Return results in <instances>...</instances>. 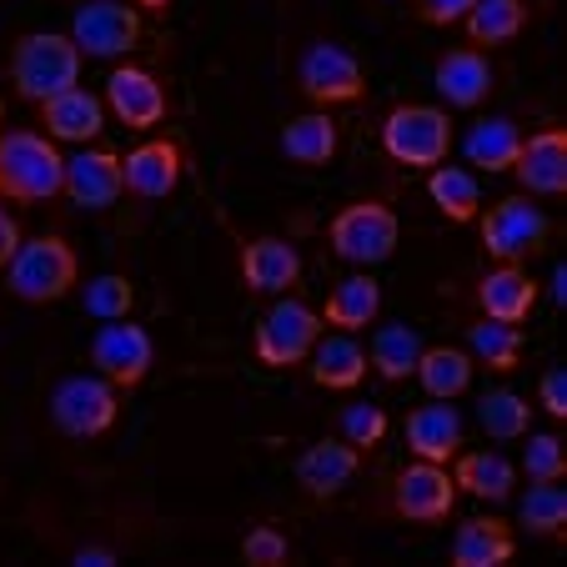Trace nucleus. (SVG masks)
<instances>
[{
    "instance_id": "nucleus-44",
    "label": "nucleus",
    "mask_w": 567,
    "mask_h": 567,
    "mask_svg": "<svg viewBox=\"0 0 567 567\" xmlns=\"http://www.w3.org/2000/svg\"><path fill=\"white\" fill-rule=\"evenodd\" d=\"M136 6H141V11H151V16H166V11H172V0H136Z\"/></svg>"
},
{
    "instance_id": "nucleus-23",
    "label": "nucleus",
    "mask_w": 567,
    "mask_h": 567,
    "mask_svg": "<svg viewBox=\"0 0 567 567\" xmlns=\"http://www.w3.org/2000/svg\"><path fill=\"white\" fill-rule=\"evenodd\" d=\"M477 307L487 311L493 321H527L537 307V281L527 277L523 267H513V261H497V271H487V277L477 281Z\"/></svg>"
},
{
    "instance_id": "nucleus-35",
    "label": "nucleus",
    "mask_w": 567,
    "mask_h": 567,
    "mask_svg": "<svg viewBox=\"0 0 567 567\" xmlns=\"http://www.w3.org/2000/svg\"><path fill=\"white\" fill-rule=\"evenodd\" d=\"M523 533L533 537H563L567 533V493L557 482H533L523 493Z\"/></svg>"
},
{
    "instance_id": "nucleus-24",
    "label": "nucleus",
    "mask_w": 567,
    "mask_h": 567,
    "mask_svg": "<svg viewBox=\"0 0 567 567\" xmlns=\"http://www.w3.org/2000/svg\"><path fill=\"white\" fill-rule=\"evenodd\" d=\"M517 537L503 517H472L452 533V567H503L513 563Z\"/></svg>"
},
{
    "instance_id": "nucleus-17",
    "label": "nucleus",
    "mask_w": 567,
    "mask_h": 567,
    "mask_svg": "<svg viewBox=\"0 0 567 567\" xmlns=\"http://www.w3.org/2000/svg\"><path fill=\"white\" fill-rule=\"evenodd\" d=\"M241 281L257 297H287L301 281V251L281 236H257L241 247Z\"/></svg>"
},
{
    "instance_id": "nucleus-39",
    "label": "nucleus",
    "mask_w": 567,
    "mask_h": 567,
    "mask_svg": "<svg viewBox=\"0 0 567 567\" xmlns=\"http://www.w3.org/2000/svg\"><path fill=\"white\" fill-rule=\"evenodd\" d=\"M287 553H291L287 537H281L277 527H267V523L251 527L247 543H241V557H247L251 567H281V563H287Z\"/></svg>"
},
{
    "instance_id": "nucleus-41",
    "label": "nucleus",
    "mask_w": 567,
    "mask_h": 567,
    "mask_svg": "<svg viewBox=\"0 0 567 567\" xmlns=\"http://www.w3.org/2000/svg\"><path fill=\"white\" fill-rule=\"evenodd\" d=\"M537 402H543L547 417L567 422V377H563V367H547V372L537 377Z\"/></svg>"
},
{
    "instance_id": "nucleus-21",
    "label": "nucleus",
    "mask_w": 567,
    "mask_h": 567,
    "mask_svg": "<svg viewBox=\"0 0 567 567\" xmlns=\"http://www.w3.org/2000/svg\"><path fill=\"white\" fill-rule=\"evenodd\" d=\"M408 447L422 462H452L462 452V417L452 402H422L408 412Z\"/></svg>"
},
{
    "instance_id": "nucleus-10",
    "label": "nucleus",
    "mask_w": 567,
    "mask_h": 567,
    "mask_svg": "<svg viewBox=\"0 0 567 567\" xmlns=\"http://www.w3.org/2000/svg\"><path fill=\"white\" fill-rule=\"evenodd\" d=\"M71 41L91 61H116L141 51V11L126 0H86L71 21Z\"/></svg>"
},
{
    "instance_id": "nucleus-8",
    "label": "nucleus",
    "mask_w": 567,
    "mask_h": 567,
    "mask_svg": "<svg viewBox=\"0 0 567 567\" xmlns=\"http://www.w3.org/2000/svg\"><path fill=\"white\" fill-rule=\"evenodd\" d=\"M121 417V392L106 377H65L51 392V422L65 437H106Z\"/></svg>"
},
{
    "instance_id": "nucleus-37",
    "label": "nucleus",
    "mask_w": 567,
    "mask_h": 567,
    "mask_svg": "<svg viewBox=\"0 0 567 567\" xmlns=\"http://www.w3.org/2000/svg\"><path fill=\"white\" fill-rule=\"evenodd\" d=\"M131 301H136V291H131L126 277H96L86 287V311L101 321H121L131 311Z\"/></svg>"
},
{
    "instance_id": "nucleus-38",
    "label": "nucleus",
    "mask_w": 567,
    "mask_h": 567,
    "mask_svg": "<svg viewBox=\"0 0 567 567\" xmlns=\"http://www.w3.org/2000/svg\"><path fill=\"white\" fill-rule=\"evenodd\" d=\"M342 437L352 442V447L372 452L377 442L386 437V412H382V408H372V402H352V408L342 412Z\"/></svg>"
},
{
    "instance_id": "nucleus-31",
    "label": "nucleus",
    "mask_w": 567,
    "mask_h": 567,
    "mask_svg": "<svg viewBox=\"0 0 567 567\" xmlns=\"http://www.w3.org/2000/svg\"><path fill=\"white\" fill-rule=\"evenodd\" d=\"M517 146H523V131L513 126V121H477V126L462 136V156L472 161V166H482V172H513L517 161Z\"/></svg>"
},
{
    "instance_id": "nucleus-30",
    "label": "nucleus",
    "mask_w": 567,
    "mask_h": 567,
    "mask_svg": "<svg viewBox=\"0 0 567 567\" xmlns=\"http://www.w3.org/2000/svg\"><path fill=\"white\" fill-rule=\"evenodd\" d=\"M462 25H467V41L477 45V51H493V45H507L523 35L527 6L523 0H477Z\"/></svg>"
},
{
    "instance_id": "nucleus-27",
    "label": "nucleus",
    "mask_w": 567,
    "mask_h": 567,
    "mask_svg": "<svg viewBox=\"0 0 567 567\" xmlns=\"http://www.w3.org/2000/svg\"><path fill=\"white\" fill-rule=\"evenodd\" d=\"M472 352H462V347H422L417 357V382L427 396H437V402H452V396H462L472 386Z\"/></svg>"
},
{
    "instance_id": "nucleus-7",
    "label": "nucleus",
    "mask_w": 567,
    "mask_h": 567,
    "mask_svg": "<svg viewBox=\"0 0 567 567\" xmlns=\"http://www.w3.org/2000/svg\"><path fill=\"white\" fill-rule=\"evenodd\" d=\"M327 236H332V251L342 261H352V267H382V261H392L402 226H396V212L386 202H352L332 216Z\"/></svg>"
},
{
    "instance_id": "nucleus-11",
    "label": "nucleus",
    "mask_w": 567,
    "mask_h": 567,
    "mask_svg": "<svg viewBox=\"0 0 567 567\" xmlns=\"http://www.w3.org/2000/svg\"><path fill=\"white\" fill-rule=\"evenodd\" d=\"M91 362H96V372L106 377L116 392H131V386H141L151 377L156 342H151L146 327L121 317V321H106V327L91 337Z\"/></svg>"
},
{
    "instance_id": "nucleus-2",
    "label": "nucleus",
    "mask_w": 567,
    "mask_h": 567,
    "mask_svg": "<svg viewBox=\"0 0 567 567\" xmlns=\"http://www.w3.org/2000/svg\"><path fill=\"white\" fill-rule=\"evenodd\" d=\"M81 61L86 55L75 51L71 35L61 31H31L11 45V86L21 101L45 106L51 96L81 86Z\"/></svg>"
},
{
    "instance_id": "nucleus-26",
    "label": "nucleus",
    "mask_w": 567,
    "mask_h": 567,
    "mask_svg": "<svg viewBox=\"0 0 567 567\" xmlns=\"http://www.w3.org/2000/svg\"><path fill=\"white\" fill-rule=\"evenodd\" d=\"M377 311H382V281L367 277V271H357V277H347V281L332 287L321 321L337 327V332H362V327L377 321Z\"/></svg>"
},
{
    "instance_id": "nucleus-43",
    "label": "nucleus",
    "mask_w": 567,
    "mask_h": 567,
    "mask_svg": "<svg viewBox=\"0 0 567 567\" xmlns=\"http://www.w3.org/2000/svg\"><path fill=\"white\" fill-rule=\"evenodd\" d=\"M75 563H86V567H106V563H116V553H111V547H81V553H75Z\"/></svg>"
},
{
    "instance_id": "nucleus-33",
    "label": "nucleus",
    "mask_w": 567,
    "mask_h": 567,
    "mask_svg": "<svg viewBox=\"0 0 567 567\" xmlns=\"http://www.w3.org/2000/svg\"><path fill=\"white\" fill-rule=\"evenodd\" d=\"M427 192H432L437 212L447 216L452 226L477 221V212H482V192H477V182H472L467 166H432V172H427Z\"/></svg>"
},
{
    "instance_id": "nucleus-3",
    "label": "nucleus",
    "mask_w": 567,
    "mask_h": 567,
    "mask_svg": "<svg viewBox=\"0 0 567 567\" xmlns=\"http://www.w3.org/2000/svg\"><path fill=\"white\" fill-rule=\"evenodd\" d=\"M75 281H81V257L65 236H25L16 247L11 267H6V287L16 301H31V307H51V301L71 297Z\"/></svg>"
},
{
    "instance_id": "nucleus-6",
    "label": "nucleus",
    "mask_w": 567,
    "mask_h": 567,
    "mask_svg": "<svg viewBox=\"0 0 567 567\" xmlns=\"http://www.w3.org/2000/svg\"><path fill=\"white\" fill-rule=\"evenodd\" d=\"M477 216H482V251H487L493 261H513V267H523V261H533V257L547 251L553 221H547V212L537 202L513 196V202H493Z\"/></svg>"
},
{
    "instance_id": "nucleus-22",
    "label": "nucleus",
    "mask_w": 567,
    "mask_h": 567,
    "mask_svg": "<svg viewBox=\"0 0 567 567\" xmlns=\"http://www.w3.org/2000/svg\"><path fill=\"white\" fill-rule=\"evenodd\" d=\"M41 121H45V136L51 141H96L101 131H106V101L96 96V91H61V96H51L41 106Z\"/></svg>"
},
{
    "instance_id": "nucleus-4",
    "label": "nucleus",
    "mask_w": 567,
    "mask_h": 567,
    "mask_svg": "<svg viewBox=\"0 0 567 567\" xmlns=\"http://www.w3.org/2000/svg\"><path fill=\"white\" fill-rule=\"evenodd\" d=\"M382 151L396 161V166H412V172H432L442 166L452 151V121L442 106H396L386 111L382 121Z\"/></svg>"
},
{
    "instance_id": "nucleus-29",
    "label": "nucleus",
    "mask_w": 567,
    "mask_h": 567,
    "mask_svg": "<svg viewBox=\"0 0 567 567\" xmlns=\"http://www.w3.org/2000/svg\"><path fill=\"white\" fill-rule=\"evenodd\" d=\"M417 357H422V337L402 321L392 327H377L372 332V347H367V367H372L382 382H408L417 372Z\"/></svg>"
},
{
    "instance_id": "nucleus-20",
    "label": "nucleus",
    "mask_w": 567,
    "mask_h": 567,
    "mask_svg": "<svg viewBox=\"0 0 567 567\" xmlns=\"http://www.w3.org/2000/svg\"><path fill=\"white\" fill-rule=\"evenodd\" d=\"M301 367H307L311 382L327 386V392H352V386H362V377L372 372V367H367V347L357 342L352 332L317 337V347L307 352Z\"/></svg>"
},
{
    "instance_id": "nucleus-25",
    "label": "nucleus",
    "mask_w": 567,
    "mask_h": 567,
    "mask_svg": "<svg viewBox=\"0 0 567 567\" xmlns=\"http://www.w3.org/2000/svg\"><path fill=\"white\" fill-rule=\"evenodd\" d=\"M337 146H342V131L327 111H307V116L281 126V156L297 166H332Z\"/></svg>"
},
{
    "instance_id": "nucleus-13",
    "label": "nucleus",
    "mask_w": 567,
    "mask_h": 567,
    "mask_svg": "<svg viewBox=\"0 0 567 567\" xmlns=\"http://www.w3.org/2000/svg\"><path fill=\"white\" fill-rule=\"evenodd\" d=\"M106 111L121 121L126 131H151L166 121V91L151 71L141 65H121V71L106 75Z\"/></svg>"
},
{
    "instance_id": "nucleus-1",
    "label": "nucleus",
    "mask_w": 567,
    "mask_h": 567,
    "mask_svg": "<svg viewBox=\"0 0 567 567\" xmlns=\"http://www.w3.org/2000/svg\"><path fill=\"white\" fill-rule=\"evenodd\" d=\"M65 196V156L41 131H0V202L41 206Z\"/></svg>"
},
{
    "instance_id": "nucleus-15",
    "label": "nucleus",
    "mask_w": 567,
    "mask_h": 567,
    "mask_svg": "<svg viewBox=\"0 0 567 567\" xmlns=\"http://www.w3.org/2000/svg\"><path fill=\"white\" fill-rule=\"evenodd\" d=\"M513 176L523 182V192L533 196H567V131L547 126L537 136H527L517 146Z\"/></svg>"
},
{
    "instance_id": "nucleus-9",
    "label": "nucleus",
    "mask_w": 567,
    "mask_h": 567,
    "mask_svg": "<svg viewBox=\"0 0 567 567\" xmlns=\"http://www.w3.org/2000/svg\"><path fill=\"white\" fill-rule=\"evenodd\" d=\"M297 86L317 111L352 106V101L367 96V71L352 51H342V45H332V41H317L297 65Z\"/></svg>"
},
{
    "instance_id": "nucleus-36",
    "label": "nucleus",
    "mask_w": 567,
    "mask_h": 567,
    "mask_svg": "<svg viewBox=\"0 0 567 567\" xmlns=\"http://www.w3.org/2000/svg\"><path fill=\"white\" fill-rule=\"evenodd\" d=\"M523 472L533 482H563L567 477V452H563V437L553 432H537L523 452Z\"/></svg>"
},
{
    "instance_id": "nucleus-5",
    "label": "nucleus",
    "mask_w": 567,
    "mask_h": 567,
    "mask_svg": "<svg viewBox=\"0 0 567 567\" xmlns=\"http://www.w3.org/2000/svg\"><path fill=\"white\" fill-rule=\"evenodd\" d=\"M321 327H327V321H321L307 301L277 297V307L261 311L257 332H251V352H257V362L271 367V372H291V367L307 362V352L317 347Z\"/></svg>"
},
{
    "instance_id": "nucleus-28",
    "label": "nucleus",
    "mask_w": 567,
    "mask_h": 567,
    "mask_svg": "<svg viewBox=\"0 0 567 567\" xmlns=\"http://www.w3.org/2000/svg\"><path fill=\"white\" fill-rule=\"evenodd\" d=\"M513 462L497 457V452H457V472H452V482H457V493H472L482 497V503H507L513 497Z\"/></svg>"
},
{
    "instance_id": "nucleus-18",
    "label": "nucleus",
    "mask_w": 567,
    "mask_h": 567,
    "mask_svg": "<svg viewBox=\"0 0 567 567\" xmlns=\"http://www.w3.org/2000/svg\"><path fill=\"white\" fill-rule=\"evenodd\" d=\"M121 182L141 202H166L182 182V146L176 141H141L131 156H121Z\"/></svg>"
},
{
    "instance_id": "nucleus-14",
    "label": "nucleus",
    "mask_w": 567,
    "mask_h": 567,
    "mask_svg": "<svg viewBox=\"0 0 567 567\" xmlns=\"http://www.w3.org/2000/svg\"><path fill=\"white\" fill-rule=\"evenodd\" d=\"M362 472V447H352L347 437L337 442H311L297 457V482L311 503H332L347 482Z\"/></svg>"
},
{
    "instance_id": "nucleus-42",
    "label": "nucleus",
    "mask_w": 567,
    "mask_h": 567,
    "mask_svg": "<svg viewBox=\"0 0 567 567\" xmlns=\"http://www.w3.org/2000/svg\"><path fill=\"white\" fill-rule=\"evenodd\" d=\"M25 241V231H21V221H16L6 206H0V271L11 267V257H16V247Z\"/></svg>"
},
{
    "instance_id": "nucleus-32",
    "label": "nucleus",
    "mask_w": 567,
    "mask_h": 567,
    "mask_svg": "<svg viewBox=\"0 0 567 567\" xmlns=\"http://www.w3.org/2000/svg\"><path fill=\"white\" fill-rule=\"evenodd\" d=\"M467 352L472 362H482L487 372H517L523 367V332L513 321H472L467 327Z\"/></svg>"
},
{
    "instance_id": "nucleus-16",
    "label": "nucleus",
    "mask_w": 567,
    "mask_h": 567,
    "mask_svg": "<svg viewBox=\"0 0 567 567\" xmlns=\"http://www.w3.org/2000/svg\"><path fill=\"white\" fill-rule=\"evenodd\" d=\"M126 182H121V156L116 151H75L65 161V196H71L81 212H106L121 202Z\"/></svg>"
},
{
    "instance_id": "nucleus-34",
    "label": "nucleus",
    "mask_w": 567,
    "mask_h": 567,
    "mask_svg": "<svg viewBox=\"0 0 567 567\" xmlns=\"http://www.w3.org/2000/svg\"><path fill=\"white\" fill-rule=\"evenodd\" d=\"M477 427L493 442H517L533 427V408H527L513 386H493V392H482V402H477Z\"/></svg>"
},
{
    "instance_id": "nucleus-12",
    "label": "nucleus",
    "mask_w": 567,
    "mask_h": 567,
    "mask_svg": "<svg viewBox=\"0 0 567 567\" xmlns=\"http://www.w3.org/2000/svg\"><path fill=\"white\" fill-rule=\"evenodd\" d=\"M396 513L408 517V523H442V517H452V507H457V482H452L447 462H412V467H402V477H396V493H392Z\"/></svg>"
},
{
    "instance_id": "nucleus-45",
    "label": "nucleus",
    "mask_w": 567,
    "mask_h": 567,
    "mask_svg": "<svg viewBox=\"0 0 567 567\" xmlns=\"http://www.w3.org/2000/svg\"><path fill=\"white\" fill-rule=\"evenodd\" d=\"M0 121H6V106H0Z\"/></svg>"
},
{
    "instance_id": "nucleus-40",
    "label": "nucleus",
    "mask_w": 567,
    "mask_h": 567,
    "mask_svg": "<svg viewBox=\"0 0 567 567\" xmlns=\"http://www.w3.org/2000/svg\"><path fill=\"white\" fill-rule=\"evenodd\" d=\"M472 6H477V0H412V16H417L422 25H432V31H447V25L467 21Z\"/></svg>"
},
{
    "instance_id": "nucleus-19",
    "label": "nucleus",
    "mask_w": 567,
    "mask_h": 567,
    "mask_svg": "<svg viewBox=\"0 0 567 567\" xmlns=\"http://www.w3.org/2000/svg\"><path fill=\"white\" fill-rule=\"evenodd\" d=\"M493 81H497V71L477 45H457V51H447L437 61V91H442V101L457 111L482 106V101L493 96Z\"/></svg>"
}]
</instances>
